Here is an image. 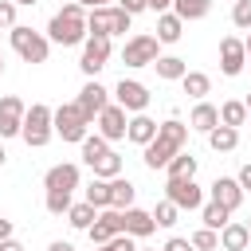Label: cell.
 Wrapping results in <instances>:
<instances>
[{"mask_svg": "<svg viewBox=\"0 0 251 251\" xmlns=\"http://www.w3.org/2000/svg\"><path fill=\"white\" fill-rule=\"evenodd\" d=\"M133 200H137V188H133L126 176L110 180V208H118V212H129V208H133Z\"/></svg>", "mask_w": 251, "mask_h": 251, "instance_id": "cell-22", "label": "cell"}, {"mask_svg": "<svg viewBox=\"0 0 251 251\" xmlns=\"http://www.w3.org/2000/svg\"><path fill=\"white\" fill-rule=\"evenodd\" d=\"M47 251H75V247H71V243H67V239H55V243H51V247H47Z\"/></svg>", "mask_w": 251, "mask_h": 251, "instance_id": "cell-47", "label": "cell"}, {"mask_svg": "<svg viewBox=\"0 0 251 251\" xmlns=\"http://www.w3.org/2000/svg\"><path fill=\"white\" fill-rule=\"evenodd\" d=\"M106 59H110V35H86V43H82V59H78L82 75L94 78V75L106 67Z\"/></svg>", "mask_w": 251, "mask_h": 251, "instance_id": "cell-11", "label": "cell"}, {"mask_svg": "<svg viewBox=\"0 0 251 251\" xmlns=\"http://www.w3.org/2000/svg\"><path fill=\"white\" fill-rule=\"evenodd\" d=\"M82 200H86V204H94L98 212H102V208H110V180H98V176H94V180L86 184Z\"/></svg>", "mask_w": 251, "mask_h": 251, "instance_id": "cell-31", "label": "cell"}, {"mask_svg": "<svg viewBox=\"0 0 251 251\" xmlns=\"http://www.w3.org/2000/svg\"><path fill=\"white\" fill-rule=\"evenodd\" d=\"M231 24L239 31H251V0H235L231 4Z\"/></svg>", "mask_w": 251, "mask_h": 251, "instance_id": "cell-36", "label": "cell"}, {"mask_svg": "<svg viewBox=\"0 0 251 251\" xmlns=\"http://www.w3.org/2000/svg\"><path fill=\"white\" fill-rule=\"evenodd\" d=\"M0 59H4V51H0Z\"/></svg>", "mask_w": 251, "mask_h": 251, "instance_id": "cell-55", "label": "cell"}, {"mask_svg": "<svg viewBox=\"0 0 251 251\" xmlns=\"http://www.w3.org/2000/svg\"><path fill=\"white\" fill-rule=\"evenodd\" d=\"M106 153H110V141H106L102 133H86V141H82V161L94 169V165H98Z\"/></svg>", "mask_w": 251, "mask_h": 251, "instance_id": "cell-28", "label": "cell"}, {"mask_svg": "<svg viewBox=\"0 0 251 251\" xmlns=\"http://www.w3.org/2000/svg\"><path fill=\"white\" fill-rule=\"evenodd\" d=\"M227 216H231V212H227L224 204H216V200H208V204L200 208V220H204V227H212V231H224V227L231 224Z\"/></svg>", "mask_w": 251, "mask_h": 251, "instance_id": "cell-30", "label": "cell"}, {"mask_svg": "<svg viewBox=\"0 0 251 251\" xmlns=\"http://www.w3.org/2000/svg\"><path fill=\"white\" fill-rule=\"evenodd\" d=\"M24 145L27 149H43L51 137H55V110L47 102H31L27 106V118H24Z\"/></svg>", "mask_w": 251, "mask_h": 251, "instance_id": "cell-3", "label": "cell"}, {"mask_svg": "<svg viewBox=\"0 0 251 251\" xmlns=\"http://www.w3.org/2000/svg\"><path fill=\"white\" fill-rule=\"evenodd\" d=\"M67 4H71V0H67Z\"/></svg>", "mask_w": 251, "mask_h": 251, "instance_id": "cell-57", "label": "cell"}, {"mask_svg": "<svg viewBox=\"0 0 251 251\" xmlns=\"http://www.w3.org/2000/svg\"><path fill=\"white\" fill-rule=\"evenodd\" d=\"M129 24H133V16L126 12V8H94V12H86V27H90V35H126L129 31Z\"/></svg>", "mask_w": 251, "mask_h": 251, "instance_id": "cell-6", "label": "cell"}, {"mask_svg": "<svg viewBox=\"0 0 251 251\" xmlns=\"http://www.w3.org/2000/svg\"><path fill=\"white\" fill-rule=\"evenodd\" d=\"M0 75H4V59H0Z\"/></svg>", "mask_w": 251, "mask_h": 251, "instance_id": "cell-52", "label": "cell"}, {"mask_svg": "<svg viewBox=\"0 0 251 251\" xmlns=\"http://www.w3.org/2000/svg\"><path fill=\"white\" fill-rule=\"evenodd\" d=\"M243 102H247V122H251V94H247V98H243Z\"/></svg>", "mask_w": 251, "mask_h": 251, "instance_id": "cell-50", "label": "cell"}, {"mask_svg": "<svg viewBox=\"0 0 251 251\" xmlns=\"http://www.w3.org/2000/svg\"><path fill=\"white\" fill-rule=\"evenodd\" d=\"M247 227H251V220H247Z\"/></svg>", "mask_w": 251, "mask_h": 251, "instance_id": "cell-56", "label": "cell"}, {"mask_svg": "<svg viewBox=\"0 0 251 251\" xmlns=\"http://www.w3.org/2000/svg\"><path fill=\"white\" fill-rule=\"evenodd\" d=\"M4 239H12V220H8V216H0V243H4Z\"/></svg>", "mask_w": 251, "mask_h": 251, "instance_id": "cell-43", "label": "cell"}, {"mask_svg": "<svg viewBox=\"0 0 251 251\" xmlns=\"http://www.w3.org/2000/svg\"><path fill=\"white\" fill-rule=\"evenodd\" d=\"M235 180H239V188H243V192H251V161H247V165H239V176H235Z\"/></svg>", "mask_w": 251, "mask_h": 251, "instance_id": "cell-42", "label": "cell"}, {"mask_svg": "<svg viewBox=\"0 0 251 251\" xmlns=\"http://www.w3.org/2000/svg\"><path fill=\"white\" fill-rule=\"evenodd\" d=\"M78 165L75 161H63V165H51L47 169V176H43V188L47 192H71L75 196V188H78Z\"/></svg>", "mask_w": 251, "mask_h": 251, "instance_id": "cell-15", "label": "cell"}, {"mask_svg": "<svg viewBox=\"0 0 251 251\" xmlns=\"http://www.w3.org/2000/svg\"><path fill=\"white\" fill-rule=\"evenodd\" d=\"M188 145V122H180V118H169V122H161V129H157V137L145 145V169H165L180 149Z\"/></svg>", "mask_w": 251, "mask_h": 251, "instance_id": "cell-1", "label": "cell"}, {"mask_svg": "<svg viewBox=\"0 0 251 251\" xmlns=\"http://www.w3.org/2000/svg\"><path fill=\"white\" fill-rule=\"evenodd\" d=\"M180 90H184L192 102H204V98H208V90H212V78H208L204 71H188V75L180 78Z\"/></svg>", "mask_w": 251, "mask_h": 251, "instance_id": "cell-24", "label": "cell"}, {"mask_svg": "<svg viewBox=\"0 0 251 251\" xmlns=\"http://www.w3.org/2000/svg\"><path fill=\"white\" fill-rule=\"evenodd\" d=\"M173 12H176L184 24H192V20H204V16L212 12V0H173Z\"/></svg>", "mask_w": 251, "mask_h": 251, "instance_id": "cell-25", "label": "cell"}, {"mask_svg": "<svg viewBox=\"0 0 251 251\" xmlns=\"http://www.w3.org/2000/svg\"><path fill=\"white\" fill-rule=\"evenodd\" d=\"M180 35H184V20L176 12H161L157 16V39L161 43H176Z\"/></svg>", "mask_w": 251, "mask_h": 251, "instance_id": "cell-23", "label": "cell"}, {"mask_svg": "<svg viewBox=\"0 0 251 251\" xmlns=\"http://www.w3.org/2000/svg\"><path fill=\"white\" fill-rule=\"evenodd\" d=\"M243 47H247V59H251V31H247V39H243Z\"/></svg>", "mask_w": 251, "mask_h": 251, "instance_id": "cell-49", "label": "cell"}, {"mask_svg": "<svg viewBox=\"0 0 251 251\" xmlns=\"http://www.w3.org/2000/svg\"><path fill=\"white\" fill-rule=\"evenodd\" d=\"M94 176H98V180H118V176H122V157L110 149V153L94 165Z\"/></svg>", "mask_w": 251, "mask_h": 251, "instance_id": "cell-32", "label": "cell"}, {"mask_svg": "<svg viewBox=\"0 0 251 251\" xmlns=\"http://www.w3.org/2000/svg\"><path fill=\"white\" fill-rule=\"evenodd\" d=\"M192 247H196V251H216V247H220V231H212V227H200V231L192 235Z\"/></svg>", "mask_w": 251, "mask_h": 251, "instance_id": "cell-37", "label": "cell"}, {"mask_svg": "<svg viewBox=\"0 0 251 251\" xmlns=\"http://www.w3.org/2000/svg\"><path fill=\"white\" fill-rule=\"evenodd\" d=\"M118 8H126L129 16H137V12H145V8H149V0H118Z\"/></svg>", "mask_w": 251, "mask_h": 251, "instance_id": "cell-41", "label": "cell"}, {"mask_svg": "<svg viewBox=\"0 0 251 251\" xmlns=\"http://www.w3.org/2000/svg\"><path fill=\"white\" fill-rule=\"evenodd\" d=\"M220 126H231V129L247 126V102H239V98L224 102V106H220Z\"/></svg>", "mask_w": 251, "mask_h": 251, "instance_id": "cell-26", "label": "cell"}, {"mask_svg": "<svg viewBox=\"0 0 251 251\" xmlns=\"http://www.w3.org/2000/svg\"><path fill=\"white\" fill-rule=\"evenodd\" d=\"M94 220H98V208H94V204H86V200L71 204V212H67V224H71V227H78V231H86Z\"/></svg>", "mask_w": 251, "mask_h": 251, "instance_id": "cell-29", "label": "cell"}, {"mask_svg": "<svg viewBox=\"0 0 251 251\" xmlns=\"http://www.w3.org/2000/svg\"><path fill=\"white\" fill-rule=\"evenodd\" d=\"M169 8H173V0H149V12H157V16L169 12Z\"/></svg>", "mask_w": 251, "mask_h": 251, "instance_id": "cell-45", "label": "cell"}, {"mask_svg": "<svg viewBox=\"0 0 251 251\" xmlns=\"http://www.w3.org/2000/svg\"><path fill=\"white\" fill-rule=\"evenodd\" d=\"M8 39H12V47H16V55L24 59V63H47V55H51V39L43 35V31H31V27H24V24H16L12 31H8Z\"/></svg>", "mask_w": 251, "mask_h": 251, "instance_id": "cell-4", "label": "cell"}, {"mask_svg": "<svg viewBox=\"0 0 251 251\" xmlns=\"http://www.w3.org/2000/svg\"><path fill=\"white\" fill-rule=\"evenodd\" d=\"M86 129H90V122L82 118L78 102H63V106H55V133H59L63 141L82 145V141H86Z\"/></svg>", "mask_w": 251, "mask_h": 251, "instance_id": "cell-7", "label": "cell"}, {"mask_svg": "<svg viewBox=\"0 0 251 251\" xmlns=\"http://www.w3.org/2000/svg\"><path fill=\"white\" fill-rule=\"evenodd\" d=\"M75 4H82L86 12H94V8H110V0H75Z\"/></svg>", "mask_w": 251, "mask_h": 251, "instance_id": "cell-44", "label": "cell"}, {"mask_svg": "<svg viewBox=\"0 0 251 251\" xmlns=\"http://www.w3.org/2000/svg\"><path fill=\"white\" fill-rule=\"evenodd\" d=\"M102 251H137V239H133V235H114Z\"/></svg>", "mask_w": 251, "mask_h": 251, "instance_id": "cell-38", "label": "cell"}, {"mask_svg": "<svg viewBox=\"0 0 251 251\" xmlns=\"http://www.w3.org/2000/svg\"><path fill=\"white\" fill-rule=\"evenodd\" d=\"M4 161H8V153H4V145H0V165H4Z\"/></svg>", "mask_w": 251, "mask_h": 251, "instance_id": "cell-51", "label": "cell"}, {"mask_svg": "<svg viewBox=\"0 0 251 251\" xmlns=\"http://www.w3.org/2000/svg\"><path fill=\"white\" fill-rule=\"evenodd\" d=\"M176 216H180V208H176L173 200H161V204L153 208V220H157V227H173V224H176Z\"/></svg>", "mask_w": 251, "mask_h": 251, "instance_id": "cell-35", "label": "cell"}, {"mask_svg": "<svg viewBox=\"0 0 251 251\" xmlns=\"http://www.w3.org/2000/svg\"><path fill=\"white\" fill-rule=\"evenodd\" d=\"M153 71H157V78H165V82H180V78L188 75V63H184L180 55H161V59L153 63Z\"/></svg>", "mask_w": 251, "mask_h": 251, "instance_id": "cell-21", "label": "cell"}, {"mask_svg": "<svg viewBox=\"0 0 251 251\" xmlns=\"http://www.w3.org/2000/svg\"><path fill=\"white\" fill-rule=\"evenodd\" d=\"M94 126H98V133H102L106 141H122V137L129 133V118H126V110H122L118 102H110V106L98 114Z\"/></svg>", "mask_w": 251, "mask_h": 251, "instance_id": "cell-14", "label": "cell"}, {"mask_svg": "<svg viewBox=\"0 0 251 251\" xmlns=\"http://www.w3.org/2000/svg\"><path fill=\"white\" fill-rule=\"evenodd\" d=\"M90 251H102V247H90Z\"/></svg>", "mask_w": 251, "mask_h": 251, "instance_id": "cell-53", "label": "cell"}, {"mask_svg": "<svg viewBox=\"0 0 251 251\" xmlns=\"http://www.w3.org/2000/svg\"><path fill=\"white\" fill-rule=\"evenodd\" d=\"M208 192H212V200H216V204H224L227 212H235V208L243 204V188H239V180H235V176H216Z\"/></svg>", "mask_w": 251, "mask_h": 251, "instance_id": "cell-16", "label": "cell"}, {"mask_svg": "<svg viewBox=\"0 0 251 251\" xmlns=\"http://www.w3.org/2000/svg\"><path fill=\"white\" fill-rule=\"evenodd\" d=\"M157 129H161V126H157L149 114H133V118H129V133H126V141H133V145L145 149V145L157 137Z\"/></svg>", "mask_w": 251, "mask_h": 251, "instance_id": "cell-19", "label": "cell"}, {"mask_svg": "<svg viewBox=\"0 0 251 251\" xmlns=\"http://www.w3.org/2000/svg\"><path fill=\"white\" fill-rule=\"evenodd\" d=\"M75 102H78V110H82V118H86V122H98V114L110 106V90H106L98 78H90V82L78 90V98H75Z\"/></svg>", "mask_w": 251, "mask_h": 251, "instance_id": "cell-13", "label": "cell"}, {"mask_svg": "<svg viewBox=\"0 0 251 251\" xmlns=\"http://www.w3.org/2000/svg\"><path fill=\"white\" fill-rule=\"evenodd\" d=\"M247 243H251V227L239 224V220H231V224L220 231V247H224V251H247Z\"/></svg>", "mask_w": 251, "mask_h": 251, "instance_id": "cell-20", "label": "cell"}, {"mask_svg": "<svg viewBox=\"0 0 251 251\" xmlns=\"http://www.w3.org/2000/svg\"><path fill=\"white\" fill-rule=\"evenodd\" d=\"M0 251H24V243H20V239H4V243H0Z\"/></svg>", "mask_w": 251, "mask_h": 251, "instance_id": "cell-46", "label": "cell"}, {"mask_svg": "<svg viewBox=\"0 0 251 251\" xmlns=\"http://www.w3.org/2000/svg\"><path fill=\"white\" fill-rule=\"evenodd\" d=\"M71 204H75V200H71V192H47V196H43V208H47L51 216H67V212H71Z\"/></svg>", "mask_w": 251, "mask_h": 251, "instance_id": "cell-34", "label": "cell"}, {"mask_svg": "<svg viewBox=\"0 0 251 251\" xmlns=\"http://www.w3.org/2000/svg\"><path fill=\"white\" fill-rule=\"evenodd\" d=\"M86 35H90V27H86V8L75 4V0L63 4V8L51 16V24H47V39L59 43V47H82Z\"/></svg>", "mask_w": 251, "mask_h": 251, "instance_id": "cell-2", "label": "cell"}, {"mask_svg": "<svg viewBox=\"0 0 251 251\" xmlns=\"http://www.w3.org/2000/svg\"><path fill=\"white\" fill-rule=\"evenodd\" d=\"M122 220H126V235H133V239H145V235H153V231H157V220H153V212L129 208V212H122Z\"/></svg>", "mask_w": 251, "mask_h": 251, "instance_id": "cell-18", "label": "cell"}, {"mask_svg": "<svg viewBox=\"0 0 251 251\" xmlns=\"http://www.w3.org/2000/svg\"><path fill=\"white\" fill-rule=\"evenodd\" d=\"M137 251H149V247H137Z\"/></svg>", "mask_w": 251, "mask_h": 251, "instance_id": "cell-54", "label": "cell"}, {"mask_svg": "<svg viewBox=\"0 0 251 251\" xmlns=\"http://www.w3.org/2000/svg\"><path fill=\"white\" fill-rule=\"evenodd\" d=\"M220 126V106H212V102H196L192 106V114H188V129H196V133H212Z\"/></svg>", "mask_w": 251, "mask_h": 251, "instance_id": "cell-17", "label": "cell"}, {"mask_svg": "<svg viewBox=\"0 0 251 251\" xmlns=\"http://www.w3.org/2000/svg\"><path fill=\"white\" fill-rule=\"evenodd\" d=\"M161 251H196V247H192V239H180V235H173V239H169Z\"/></svg>", "mask_w": 251, "mask_h": 251, "instance_id": "cell-40", "label": "cell"}, {"mask_svg": "<svg viewBox=\"0 0 251 251\" xmlns=\"http://www.w3.org/2000/svg\"><path fill=\"white\" fill-rule=\"evenodd\" d=\"M24 118H27V102L20 94H4L0 98V141L4 137H20L24 133Z\"/></svg>", "mask_w": 251, "mask_h": 251, "instance_id": "cell-10", "label": "cell"}, {"mask_svg": "<svg viewBox=\"0 0 251 251\" xmlns=\"http://www.w3.org/2000/svg\"><path fill=\"white\" fill-rule=\"evenodd\" d=\"M165 200L192 212V208H204V188L196 184V176H169L165 180Z\"/></svg>", "mask_w": 251, "mask_h": 251, "instance_id": "cell-8", "label": "cell"}, {"mask_svg": "<svg viewBox=\"0 0 251 251\" xmlns=\"http://www.w3.org/2000/svg\"><path fill=\"white\" fill-rule=\"evenodd\" d=\"M208 145H212L216 153H231V149L239 145V129H231V126H216V129L208 133Z\"/></svg>", "mask_w": 251, "mask_h": 251, "instance_id": "cell-27", "label": "cell"}, {"mask_svg": "<svg viewBox=\"0 0 251 251\" xmlns=\"http://www.w3.org/2000/svg\"><path fill=\"white\" fill-rule=\"evenodd\" d=\"M0 27H8V31L16 27V4L12 0H0Z\"/></svg>", "mask_w": 251, "mask_h": 251, "instance_id": "cell-39", "label": "cell"}, {"mask_svg": "<svg viewBox=\"0 0 251 251\" xmlns=\"http://www.w3.org/2000/svg\"><path fill=\"white\" fill-rule=\"evenodd\" d=\"M165 173H169V176H196V157L180 149V153H176V157L165 165Z\"/></svg>", "mask_w": 251, "mask_h": 251, "instance_id": "cell-33", "label": "cell"}, {"mask_svg": "<svg viewBox=\"0 0 251 251\" xmlns=\"http://www.w3.org/2000/svg\"><path fill=\"white\" fill-rule=\"evenodd\" d=\"M149 86L145 82H137V78H122L118 86H114V102L126 110V114H145L149 110Z\"/></svg>", "mask_w": 251, "mask_h": 251, "instance_id": "cell-9", "label": "cell"}, {"mask_svg": "<svg viewBox=\"0 0 251 251\" xmlns=\"http://www.w3.org/2000/svg\"><path fill=\"white\" fill-rule=\"evenodd\" d=\"M243 67H247V47H243V39H239V35H224V39H220V71H224L227 78H235V75H243Z\"/></svg>", "mask_w": 251, "mask_h": 251, "instance_id": "cell-12", "label": "cell"}, {"mask_svg": "<svg viewBox=\"0 0 251 251\" xmlns=\"http://www.w3.org/2000/svg\"><path fill=\"white\" fill-rule=\"evenodd\" d=\"M161 59V39L157 35H149V31H137V35H129L126 39V47H122V63L126 67H153Z\"/></svg>", "mask_w": 251, "mask_h": 251, "instance_id": "cell-5", "label": "cell"}, {"mask_svg": "<svg viewBox=\"0 0 251 251\" xmlns=\"http://www.w3.org/2000/svg\"><path fill=\"white\" fill-rule=\"evenodd\" d=\"M16 8H31V4H39V0H12Z\"/></svg>", "mask_w": 251, "mask_h": 251, "instance_id": "cell-48", "label": "cell"}]
</instances>
